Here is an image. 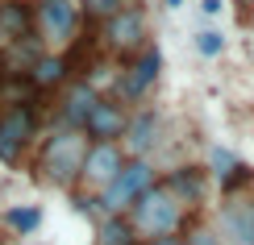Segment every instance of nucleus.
Segmentation results:
<instances>
[{
	"mask_svg": "<svg viewBox=\"0 0 254 245\" xmlns=\"http://www.w3.org/2000/svg\"><path fill=\"white\" fill-rule=\"evenodd\" d=\"M0 34H4V38L34 34V4H25V0H8V4H0Z\"/></svg>",
	"mask_w": 254,
	"mask_h": 245,
	"instance_id": "14",
	"label": "nucleus"
},
{
	"mask_svg": "<svg viewBox=\"0 0 254 245\" xmlns=\"http://www.w3.org/2000/svg\"><path fill=\"white\" fill-rule=\"evenodd\" d=\"M129 225L142 241H154V237H179V229H184V204L167 191L163 183L146 187L142 196L133 199L129 208Z\"/></svg>",
	"mask_w": 254,
	"mask_h": 245,
	"instance_id": "1",
	"label": "nucleus"
},
{
	"mask_svg": "<svg viewBox=\"0 0 254 245\" xmlns=\"http://www.w3.org/2000/svg\"><path fill=\"white\" fill-rule=\"evenodd\" d=\"M196 50H200L204 58H217L221 50H225V38H221L217 29H204V34H196Z\"/></svg>",
	"mask_w": 254,
	"mask_h": 245,
	"instance_id": "19",
	"label": "nucleus"
},
{
	"mask_svg": "<svg viewBox=\"0 0 254 245\" xmlns=\"http://www.w3.org/2000/svg\"><path fill=\"white\" fill-rule=\"evenodd\" d=\"M79 21H83L79 0H38V4H34V29H38V38L55 42V46L75 42Z\"/></svg>",
	"mask_w": 254,
	"mask_h": 245,
	"instance_id": "4",
	"label": "nucleus"
},
{
	"mask_svg": "<svg viewBox=\"0 0 254 245\" xmlns=\"http://www.w3.org/2000/svg\"><path fill=\"white\" fill-rule=\"evenodd\" d=\"M238 166H242V162H238V154H234V150H225V146H213V154H208V170H213L221 183H225V179L234 175Z\"/></svg>",
	"mask_w": 254,
	"mask_h": 245,
	"instance_id": "18",
	"label": "nucleus"
},
{
	"mask_svg": "<svg viewBox=\"0 0 254 245\" xmlns=\"http://www.w3.org/2000/svg\"><path fill=\"white\" fill-rule=\"evenodd\" d=\"M184 245H217V237H213V229H192L188 237H179Z\"/></svg>",
	"mask_w": 254,
	"mask_h": 245,
	"instance_id": "22",
	"label": "nucleus"
},
{
	"mask_svg": "<svg viewBox=\"0 0 254 245\" xmlns=\"http://www.w3.org/2000/svg\"><path fill=\"white\" fill-rule=\"evenodd\" d=\"M158 129H163V125H158V116L150 112V108H142L137 116H129V121H125V150H129L133 158H146L158 146Z\"/></svg>",
	"mask_w": 254,
	"mask_h": 245,
	"instance_id": "10",
	"label": "nucleus"
},
{
	"mask_svg": "<svg viewBox=\"0 0 254 245\" xmlns=\"http://www.w3.org/2000/svg\"><path fill=\"white\" fill-rule=\"evenodd\" d=\"M150 245H184V241H179V237H154Z\"/></svg>",
	"mask_w": 254,
	"mask_h": 245,
	"instance_id": "24",
	"label": "nucleus"
},
{
	"mask_svg": "<svg viewBox=\"0 0 254 245\" xmlns=\"http://www.w3.org/2000/svg\"><path fill=\"white\" fill-rule=\"evenodd\" d=\"M34 125H38V116L29 104H13L0 116V162H17L21 150L29 146V137H34Z\"/></svg>",
	"mask_w": 254,
	"mask_h": 245,
	"instance_id": "6",
	"label": "nucleus"
},
{
	"mask_svg": "<svg viewBox=\"0 0 254 245\" xmlns=\"http://www.w3.org/2000/svg\"><path fill=\"white\" fill-rule=\"evenodd\" d=\"M67 67L71 62L63 58V54H38V62L34 67H29V83H34V88H59L63 79H67Z\"/></svg>",
	"mask_w": 254,
	"mask_h": 245,
	"instance_id": "15",
	"label": "nucleus"
},
{
	"mask_svg": "<svg viewBox=\"0 0 254 245\" xmlns=\"http://www.w3.org/2000/svg\"><path fill=\"white\" fill-rule=\"evenodd\" d=\"M158 71H163V54H158L154 46H146L142 54L129 62V71L117 75V96H121V100H142L146 88L158 79Z\"/></svg>",
	"mask_w": 254,
	"mask_h": 245,
	"instance_id": "8",
	"label": "nucleus"
},
{
	"mask_svg": "<svg viewBox=\"0 0 254 245\" xmlns=\"http://www.w3.org/2000/svg\"><path fill=\"white\" fill-rule=\"evenodd\" d=\"M104 42H109V50H117V54L146 50V17H142V8L125 4L121 13H113L104 21Z\"/></svg>",
	"mask_w": 254,
	"mask_h": 245,
	"instance_id": "5",
	"label": "nucleus"
},
{
	"mask_svg": "<svg viewBox=\"0 0 254 245\" xmlns=\"http://www.w3.org/2000/svg\"><path fill=\"white\" fill-rule=\"evenodd\" d=\"M158 179H154V166L146 162V158H129L121 170H117V179H113L109 187H100V199L96 204L104 208V216H125V212L133 208V199L142 196L146 187H154Z\"/></svg>",
	"mask_w": 254,
	"mask_h": 245,
	"instance_id": "3",
	"label": "nucleus"
},
{
	"mask_svg": "<svg viewBox=\"0 0 254 245\" xmlns=\"http://www.w3.org/2000/svg\"><path fill=\"white\" fill-rule=\"evenodd\" d=\"M83 154H88V137H83L79 129H59V133H50L46 146H42V175H46V183H55V187H75V183H79Z\"/></svg>",
	"mask_w": 254,
	"mask_h": 245,
	"instance_id": "2",
	"label": "nucleus"
},
{
	"mask_svg": "<svg viewBox=\"0 0 254 245\" xmlns=\"http://www.w3.org/2000/svg\"><path fill=\"white\" fill-rule=\"evenodd\" d=\"M167 8H184V0H167Z\"/></svg>",
	"mask_w": 254,
	"mask_h": 245,
	"instance_id": "25",
	"label": "nucleus"
},
{
	"mask_svg": "<svg viewBox=\"0 0 254 245\" xmlns=\"http://www.w3.org/2000/svg\"><path fill=\"white\" fill-rule=\"evenodd\" d=\"M125 166V154L117 142H88V154H83V166H79V179L92 187H109L117 179V170Z\"/></svg>",
	"mask_w": 254,
	"mask_h": 245,
	"instance_id": "7",
	"label": "nucleus"
},
{
	"mask_svg": "<svg viewBox=\"0 0 254 245\" xmlns=\"http://www.w3.org/2000/svg\"><path fill=\"white\" fill-rule=\"evenodd\" d=\"M221 229L234 245H254V199H229L221 208Z\"/></svg>",
	"mask_w": 254,
	"mask_h": 245,
	"instance_id": "11",
	"label": "nucleus"
},
{
	"mask_svg": "<svg viewBox=\"0 0 254 245\" xmlns=\"http://www.w3.org/2000/svg\"><path fill=\"white\" fill-rule=\"evenodd\" d=\"M83 4H88V13H92V17L109 21L113 13H121V8H125V0H83Z\"/></svg>",
	"mask_w": 254,
	"mask_h": 245,
	"instance_id": "20",
	"label": "nucleus"
},
{
	"mask_svg": "<svg viewBox=\"0 0 254 245\" xmlns=\"http://www.w3.org/2000/svg\"><path fill=\"white\" fill-rule=\"evenodd\" d=\"M96 100H100V92L92 88L88 79L71 83L67 96H63V121H67V129H83V121H88V112L96 108Z\"/></svg>",
	"mask_w": 254,
	"mask_h": 245,
	"instance_id": "12",
	"label": "nucleus"
},
{
	"mask_svg": "<svg viewBox=\"0 0 254 245\" xmlns=\"http://www.w3.org/2000/svg\"><path fill=\"white\" fill-rule=\"evenodd\" d=\"M4 220H8V229H13V233L29 237V233H38V225H42V212H38L34 204H25V208H8Z\"/></svg>",
	"mask_w": 254,
	"mask_h": 245,
	"instance_id": "17",
	"label": "nucleus"
},
{
	"mask_svg": "<svg viewBox=\"0 0 254 245\" xmlns=\"http://www.w3.org/2000/svg\"><path fill=\"white\" fill-rule=\"evenodd\" d=\"M250 179H254V170H250L246 162H242V166L234 170V175H229V179H225V183H221V191H238V187H246V183H250Z\"/></svg>",
	"mask_w": 254,
	"mask_h": 245,
	"instance_id": "21",
	"label": "nucleus"
},
{
	"mask_svg": "<svg viewBox=\"0 0 254 245\" xmlns=\"http://www.w3.org/2000/svg\"><path fill=\"white\" fill-rule=\"evenodd\" d=\"M100 245H142V237L133 233V225L125 216H104L100 220Z\"/></svg>",
	"mask_w": 254,
	"mask_h": 245,
	"instance_id": "16",
	"label": "nucleus"
},
{
	"mask_svg": "<svg viewBox=\"0 0 254 245\" xmlns=\"http://www.w3.org/2000/svg\"><path fill=\"white\" fill-rule=\"evenodd\" d=\"M204 13H208V17H217V13H221V0H204Z\"/></svg>",
	"mask_w": 254,
	"mask_h": 245,
	"instance_id": "23",
	"label": "nucleus"
},
{
	"mask_svg": "<svg viewBox=\"0 0 254 245\" xmlns=\"http://www.w3.org/2000/svg\"><path fill=\"white\" fill-rule=\"evenodd\" d=\"M250 4H254V0H250Z\"/></svg>",
	"mask_w": 254,
	"mask_h": 245,
	"instance_id": "26",
	"label": "nucleus"
},
{
	"mask_svg": "<svg viewBox=\"0 0 254 245\" xmlns=\"http://www.w3.org/2000/svg\"><path fill=\"white\" fill-rule=\"evenodd\" d=\"M163 187H167V191H171V196L179 199V204L188 208V204H200V199H204L208 179H204V170H200V166H179Z\"/></svg>",
	"mask_w": 254,
	"mask_h": 245,
	"instance_id": "13",
	"label": "nucleus"
},
{
	"mask_svg": "<svg viewBox=\"0 0 254 245\" xmlns=\"http://www.w3.org/2000/svg\"><path fill=\"white\" fill-rule=\"evenodd\" d=\"M125 108L121 104H113V100H96V108L88 112V121H83V137L88 142H117V137L125 133Z\"/></svg>",
	"mask_w": 254,
	"mask_h": 245,
	"instance_id": "9",
	"label": "nucleus"
}]
</instances>
